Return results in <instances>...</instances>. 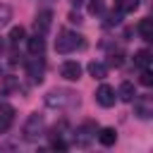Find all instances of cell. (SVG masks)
Instances as JSON below:
<instances>
[{
  "label": "cell",
  "instance_id": "obj_7",
  "mask_svg": "<svg viewBox=\"0 0 153 153\" xmlns=\"http://www.w3.org/2000/svg\"><path fill=\"white\" fill-rule=\"evenodd\" d=\"M115 98H117V93H115L112 86H108V84L98 86V91H96V100H98V105H103V108H112V105H115Z\"/></svg>",
  "mask_w": 153,
  "mask_h": 153
},
{
  "label": "cell",
  "instance_id": "obj_15",
  "mask_svg": "<svg viewBox=\"0 0 153 153\" xmlns=\"http://www.w3.org/2000/svg\"><path fill=\"white\" fill-rule=\"evenodd\" d=\"M139 33H141L143 41H153V22H151L148 17L139 22Z\"/></svg>",
  "mask_w": 153,
  "mask_h": 153
},
{
  "label": "cell",
  "instance_id": "obj_27",
  "mask_svg": "<svg viewBox=\"0 0 153 153\" xmlns=\"http://www.w3.org/2000/svg\"><path fill=\"white\" fill-rule=\"evenodd\" d=\"M69 2H72V5H76V7L81 5V0H69Z\"/></svg>",
  "mask_w": 153,
  "mask_h": 153
},
{
  "label": "cell",
  "instance_id": "obj_21",
  "mask_svg": "<svg viewBox=\"0 0 153 153\" xmlns=\"http://www.w3.org/2000/svg\"><path fill=\"white\" fill-rule=\"evenodd\" d=\"M12 88H19V81H17L14 76H5V86H2V93L12 91Z\"/></svg>",
  "mask_w": 153,
  "mask_h": 153
},
{
  "label": "cell",
  "instance_id": "obj_16",
  "mask_svg": "<svg viewBox=\"0 0 153 153\" xmlns=\"http://www.w3.org/2000/svg\"><path fill=\"white\" fill-rule=\"evenodd\" d=\"M139 7V0H115V10L120 14H127V12H134Z\"/></svg>",
  "mask_w": 153,
  "mask_h": 153
},
{
  "label": "cell",
  "instance_id": "obj_26",
  "mask_svg": "<svg viewBox=\"0 0 153 153\" xmlns=\"http://www.w3.org/2000/svg\"><path fill=\"white\" fill-rule=\"evenodd\" d=\"M69 22H74V24H79V22H81V17H79V14H74V12H72V14H69Z\"/></svg>",
  "mask_w": 153,
  "mask_h": 153
},
{
  "label": "cell",
  "instance_id": "obj_10",
  "mask_svg": "<svg viewBox=\"0 0 153 153\" xmlns=\"http://www.w3.org/2000/svg\"><path fill=\"white\" fill-rule=\"evenodd\" d=\"M60 74H62L67 81H76V79L81 76V65L74 62V60H67V62L60 67Z\"/></svg>",
  "mask_w": 153,
  "mask_h": 153
},
{
  "label": "cell",
  "instance_id": "obj_20",
  "mask_svg": "<svg viewBox=\"0 0 153 153\" xmlns=\"http://www.w3.org/2000/svg\"><path fill=\"white\" fill-rule=\"evenodd\" d=\"M139 81L143 84V86H151L153 84V72L146 67V69H141V76H139Z\"/></svg>",
  "mask_w": 153,
  "mask_h": 153
},
{
  "label": "cell",
  "instance_id": "obj_23",
  "mask_svg": "<svg viewBox=\"0 0 153 153\" xmlns=\"http://www.w3.org/2000/svg\"><path fill=\"white\" fill-rule=\"evenodd\" d=\"M50 148H55V151H65V148H67V143H65L60 136H53V141H50Z\"/></svg>",
  "mask_w": 153,
  "mask_h": 153
},
{
  "label": "cell",
  "instance_id": "obj_9",
  "mask_svg": "<svg viewBox=\"0 0 153 153\" xmlns=\"http://www.w3.org/2000/svg\"><path fill=\"white\" fill-rule=\"evenodd\" d=\"M14 122V108L10 103H0V134H5Z\"/></svg>",
  "mask_w": 153,
  "mask_h": 153
},
{
  "label": "cell",
  "instance_id": "obj_24",
  "mask_svg": "<svg viewBox=\"0 0 153 153\" xmlns=\"http://www.w3.org/2000/svg\"><path fill=\"white\" fill-rule=\"evenodd\" d=\"M120 12H112V14H108V19H105V26H112V24H120Z\"/></svg>",
  "mask_w": 153,
  "mask_h": 153
},
{
  "label": "cell",
  "instance_id": "obj_22",
  "mask_svg": "<svg viewBox=\"0 0 153 153\" xmlns=\"http://www.w3.org/2000/svg\"><path fill=\"white\" fill-rule=\"evenodd\" d=\"M122 62H124V55L117 50V53H110V65L112 67H122Z\"/></svg>",
  "mask_w": 153,
  "mask_h": 153
},
{
  "label": "cell",
  "instance_id": "obj_5",
  "mask_svg": "<svg viewBox=\"0 0 153 153\" xmlns=\"http://www.w3.org/2000/svg\"><path fill=\"white\" fill-rule=\"evenodd\" d=\"M43 72H45V62L41 55H31V60L26 62V74L31 76V81L41 84L43 81Z\"/></svg>",
  "mask_w": 153,
  "mask_h": 153
},
{
  "label": "cell",
  "instance_id": "obj_3",
  "mask_svg": "<svg viewBox=\"0 0 153 153\" xmlns=\"http://www.w3.org/2000/svg\"><path fill=\"white\" fill-rule=\"evenodd\" d=\"M43 117L41 115H29L26 117V122H24V129H22V134H24V139L26 141H38L41 136H43Z\"/></svg>",
  "mask_w": 153,
  "mask_h": 153
},
{
  "label": "cell",
  "instance_id": "obj_13",
  "mask_svg": "<svg viewBox=\"0 0 153 153\" xmlns=\"http://www.w3.org/2000/svg\"><path fill=\"white\" fill-rule=\"evenodd\" d=\"M88 74L93 76V79H105L108 76V67L103 65V62H88Z\"/></svg>",
  "mask_w": 153,
  "mask_h": 153
},
{
  "label": "cell",
  "instance_id": "obj_2",
  "mask_svg": "<svg viewBox=\"0 0 153 153\" xmlns=\"http://www.w3.org/2000/svg\"><path fill=\"white\" fill-rule=\"evenodd\" d=\"M76 48H84V36H79L74 31H67V29L60 31V36L55 41V50L62 53V55H67V53H74Z\"/></svg>",
  "mask_w": 153,
  "mask_h": 153
},
{
  "label": "cell",
  "instance_id": "obj_6",
  "mask_svg": "<svg viewBox=\"0 0 153 153\" xmlns=\"http://www.w3.org/2000/svg\"><path fill=\"white\" fill-rule=\"evenodd\" d=\"M134 100V110H136V115L141 117V120H148L151 115H153V98L151 96H134L131 98Z\"/></svg>",
  "mask_w": 153,
  "mask_h": 153
},
{
  "label": "cell",
  "instance_id": "obj_12",
  "mask_svg": "<svg viewBox=\"0 0 153 153\" xmlns=\"http://www.w3.org/2000/svg\"><path fill=\"white\" fill-rule=\"evenodd\" d=\"M98 141H100L103 146H112V143L117 141V131H115L112 127H103V129L98 131Z\"/></svg>",
  "mask_w": 153,
  "mask_h": 153
},
{
  "label": "cell",
  "instance_id": "obj_28",
  "mask_svg": "<svg viewBox=\"0 0 153 153\" xmlns=\"http://www.w3.org/2000/svg\"><path fill=\"white\" fill-rule=\"evenodd\" d=\"M0 48H2V41H0Z\"/></svg>",
  "mask_w": 153,
  "mask_h": 153
},
{
  "label": "cell",
  "instance_id": "obj_18",
  "mask_svg": "<svg viewBox=\"0 0 153 153\" xmlns=\"http://www.w3.org/2000/svg\"><path fill=\"white\" fill-rule=\"evenodd\" d=\"M10 19H12V7H10L7 2H0V29L7 26Z\"/></svg>",
  "mask_w": 153,
  "mask_h": 153
},
{
  "label": "cell",
  "instance_id": "obj_25",
  "mask_svg": "<svg viewBox=\"0 0 153 153\" xmlns=\"http://www.w3.org/2000/svg\"><path fill=\"white\" fill-rule=\"evenodd\" d=\"M88 10H91V12L96 14V12H100V10H103V2H100V0H93V2L88 5Z\"/></svg>",
  "mask_w": 153,
  "mask_h": 153
},
{
  "label": "cell",
  "instance_id": "obj_19",
  "mask_svg": "<svg viewBox=\"0 0 153 153\" xmlns=\"http://www.w3.org/2000/svg\"><path fill=\"white\" fill-rule=\"evenodd\" d=\"M24 36H26L24 26H12V31H10V43H12V45H17L19 41H24Z\"/></svg>",
  "mask_w": 153,
  "mask_h": 153
},
{
  "label": "cell",
  "instance_id": "obj_8",
  "mask_svg": "<svg viewBox=\"0 0 153 153\" xmlns=\"http://www.w3.org/2000/svg\"><path fill=\"white\" fill-rule=\"evenodd\" d=\"M50 26H53V12H50V10H41V12L36 14V19H33V31L43 36Z\"/></svg>",
  "mask_w": 153,
  "mask_h": 153
},
{
  "label": "cell",
  "instance_id": "obj_14",
  "mask_svg": "<svg viewBox=\"0 0 153 153\" xmlns=\"http://www.w3.org/2000/svg\"><path fill=\"white\" fill-rule=\"evenodd\" d=\"M117 96H120L122 100L131 103V98L136 96V91H134V84H131V81H122V84H120V91H117Z\"/></svg>",
  "mask_w": 153,
  "mask_h": 153
},
{
  "label": "cell",
  "instance_id": "obj_1",
  "mask_svg": "<svg viewBox=\"0 0 153 153\" xmlns=\"http://www.w3.org/2000/svg\"><path fill=\"white\" fill-rule=\"evenodd\" d=\"M76 103H79V98H76V93L69 91V88H53V91L45 96V105L53 108V110H65V108H72V105H76Z\"/></svg>",
  "mask_w": 153,
  "mask_h": 153
},
{
  "label": "cell",
  "instance_id": "obj_4",
  "mask_svg": "<svg viewBox=\"0 0 153 153\" xmlns=\"http://www.w3.org/2000/svg\"><path fill=\"white\" fill-rule=\"evenodd\" d=\"M96 139V127L91 124V122H86V124H81L74 134H72V141H74V146H79V148H86L91 141Z\"/></svg>",
  "mask_w": 153,
  "mask_h": 153
},
{
  "label": "cell",
  "instance_id": "obj_11",
  "mask_svg": "<svg viewBox=\"0 0 153 153\" xmlns=\"http://www.w3.org/2000/svg\"><path fill=\"white\" fill-rule=\"evenodd\" d=\"M26 48H29L31 55H43V50H45V38H43L41 33H36V36H31V38L26 41Z\"/></svg>",
  "mask_w": 153,
  "mask_h": 153
},
{
  "label": "cell",
  "instance_id": "obj_17",
  "mask_svg": "<svg viewBox=\"0 0 153 153\" xmlns=\"http://www.w3.org/2000/svg\"><path fill=\"white\" fill-rule=\"evenodd\" d=\"M134 65L141 67V69H146V67L151 65V53H148V50H139V53L134 55Z\"/></svg>",
  "mask_w": 153,
  "mask_h": 153
}]
</instances>
